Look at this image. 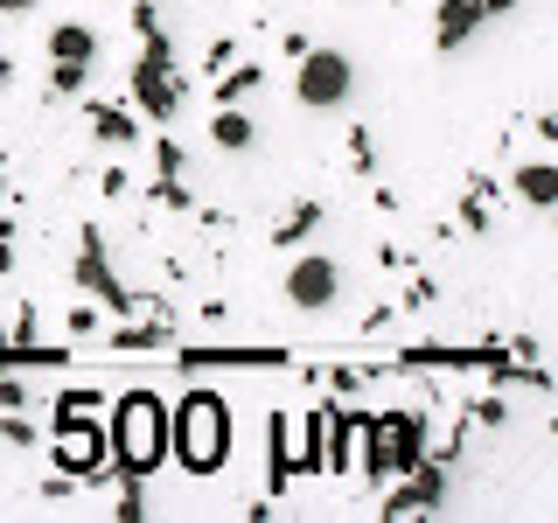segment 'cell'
Listing matches in <instances>:
<instances>
[{
	"label": "cell",
	"mask_w": 558,
	"mask_h": 523,
	"mask_svg": "<svg viewBox=\"0 0 558 523\" xmlns=\"http://www.w3.org/2000/svg\"><path fill=\"white\" fill-rule=\"evenodd\" d=\"M391 314L398 307H371V314H363V336H384V328H391Z\"/></svg>",
	"instance_id": "obj_31"
},
{
	"label": "cell",
	"mask_w": 558,
	"mask_h": 523,
	"mask_svg": "<svg viewBox=\"0 0 558 523\" xmlns=\"http://www.w3.org/2000/svg\"><path fill=\"white\" fill-rule=\"evenodd\" d=\"M84 126H92V139H105V147H140V112H133V105L92 98V105H84Z\"/></svg>",
	"instance_id": "obj_13"
},
{
	"label": "cell",
	"mask_w": 558,
	"mask_h": 523,
	"mask_svg": "<svg viewBox=\"0 0 558 523\" xmlns=\"http://www.w3.org/2000/svg\"><path fill=\"white\" fill-rule=\"evenodd\" d=\"M209 84H217V92H209L217 105H244V98L258 92V84H266V63H231V70H217Z\"/></svg>",
	"instance_id": "obj_17"
},
{
	"label": "cell",
	"mask_w": 558,
	"mask_h": 523,
	"mask_svg": "<svg viewBox=\"0 0 558 523\" xmlns=\"http://www.w3.org/2000/svg\"><path fill=\"white\" fill-rule=\"evenodd\" d=\"M8 84H14V57H0V92H8Z\"/></svg>",
	"instance_id": "obj_33"
},
{
	"label": "cell",
	"mask_w": 558,
	"mask_h": 523,
	"mask_svg": "<svg viewBox=\"0 0 558 523\" xmlns=\"http://www.w3.org/2000/svg\"><path fill=\"white\" fill-rule=\"evenodd\" d=\"M70 279H77V293H84V301L112 307V321L140 314V293H133L126 279L112 272V258H105V231H98V223H84V231H77V266H70Z\"/></svg>",
	"instance_id": "obj_4"
},
{
	"label": "cell",
	"mask_w": 558,
	"mask_h": 523,
	"mask_svg": "<svg viewBox=\"0 0 558 523\" xmlns=\"http://www.w3.org/2000/svg\"><path fill=\"white\" fill-rule=\"evenodd\" d=\"M349 168H356V174H377V139H371V126H349Z\"/></svg>",
	"instance_id": "obj_22"
},
{
	"label": "cell",
	"mask_w": 558,
	"mask_h": 523,
	"mask_svg": "<svg viewBox=\"0 0 558 523\" xmlns=\"http://www.w3.org/2000/svg\"><path fill=\"white\" fill-rule=\"evenodd\" d=\"M43 42H49V63H98L105 57V42H98L92 22H57Z\"/></svg>",
	"instance_id": "obj_14"
},
{
	"label": "cell",
	"mask_w": 558,
	"mask_h": 523,
	"mask_svg": "<svg viewBox=\"0 0 558 523\" xmlns=\"http://www.w3.org/2000/svg\"><path fill=\"white\" fill-rule=\"evenodd\" d=\"M147 203H161V209H196V196L182 188V174H154V182H147Z\"/></svg>",
	"instance_id": "obj_19"
},
{
	"label": "cell",
	"mask_w": 558,
	"mask_h": 523,
	"mask_svg": "<svg viewBox=\"0 0 558 523\" xmlns=\"http://www.w3.org/2000/svg\"><path fill=\"white\" fill-rule=\"evenodd\" d=\"M105 349H119V356H154V349H174V314H168V321H154V314H126V321L105 328Z\"/></svg>",
	"instance_id": "obj_10"
},
{
	"label": "cell",
	"mask_w": 558,
	"mask_h": 523,
	"mask_svg": "<svg viewBox=\"0 0 558 523\" xmlns=\"http://www.w3.org/2000/svg\"><path fill=\"white\" fill-rule=\"evenodd\" d=\"M307 426H314V475H349L356 467V412L342 405V398H322V405L307 412Z\"/></svg>",
	"instance_id": "obj_7"
},
{
	"label": "cell",
	"mask_w": 558,
	"mask_h": 523,
	"mask_svg": "<svg viewBox=\"0 0 558 523\" xmlns=\"http://www.w3.org/2000/svg\"><path fill=\"white\" fill-rule=\"evenodd\" d=\"M468 426H510V405H502V398H475V405H468Z\"/></svg>",
	"instance_id": "obj_25"
},
{
	"label": "cell",
	"mask_w": 558,
	"mask_h": 523,
	"mask_svg": "<svg viewBox=\"0 0 558 523\" xmlns=\"http://www.w3.org/2000/svg\"><path fill=\"white\" fill-rule=\"evenodd\" d=\"M328 223V203H293L287 217L272 223V252H301V244Z\"/></svg>",
	"instance_id": "obj_16"
},
{
	"label": "cell",
	"mask_w": 558,
	"mask_h": 523,
	"mask_svg": "<svg viewBox=\"0 0 558 523\" xmlns=\"http://www.w3.org/2000/svg\"><path fill=\"white\" fill-rule=\"evenodd\" d=\"M0 342H43V314L22 301V307H14V321L0 328Z\"/></svg>",
	"instance_id": "obj_21"
},
{
	"label": "cell",
	"mask_w": 558,
	"mask_h": 523,
	"mask_svg": "<svg viewBox=\"0 0 558 523\" xmlns=\"http://www.w3.org/2000/svg\"><path fill=\"white\" fill-rule=\"evenodd\" d=\"M168 453L189 467V475H217L231 461V405L217 391H189L182 405L168 412Z\"/></svg>",
	"instance_id": "obj_2"
},
{
	"label": "cell",
	"mask_w": 558,
	"mask_h": 523,
	"mask_svg": "<svg viewBox=\"0 0 558 523\" xmlns=\"http://www.w3.org/2000/svg\"><path fill=\"white\" fill-rule=\"evenodd\" d=\"M43 0H0V14H35Z\"/></svg>",
	"instance_id": "obj_32"
},
{
	"label": "cell",
	"mask_w": 558,
	"mask_h": 523,
	"mask_svg": "<svg viewBox=\"0 0 558 523\" xmlns=\"http://www.w3.org/2000/svg\"><path fill=\"white\" fill-rule=\"evenodd\" d=\"M238 49H244V35H217V42L203 49V70H209V77H217V70H231V63H238Z\"/></svg>",
	"instance_id": "obj_24"
},
{
	"label": "cell",
	"mask_w": 558,
	"mask_h": 523,
	"mask_svg": "<svg viewBox=\"0 0 558 523\" xmlns=\"http://www.w3.org/2000/svg\"><path fill=\"white\" fill-rule=\"evenodd\" d=\"M154 168H161V174H182V168H189V154L174 147V139H154Z\"/></svg>",
	"instance_id": "obj_27"
},
{
	"label": "cell",
	"mask_w": 558,
	"mask_h": 523,
	"mask_svg": "<svg viewBox=\"0 0 558 523\" xmlns=\"http://www.w3.org/2000/svg\"><path fill=\"white\" fill-rule=\"evenodd\" d=\"M356 98V57L336 42H307L293 57V105L301 112H342Z\"/></svg>",
	"instance_id": "obj_3"
},
{
	"label": "cell",
	"mask_w": 558,
	"mask_h": 523,
	"mask_svg": "<svg viewBox=\"0 0 558 523\" xmlns=\"http://www.w3.org/2000/svg\"><path fill=\"white\" fill-rule=\"evenodd\" d=\"M14 266H22V258H14V223H8V217H0V279H8Z\"/></svg>",
	"instance_id": "obj_28"
},
{
	"label": "cell",
	"mask_w": 558,
	"mask_h": 523,
	"mask_svg": "<svg viewBox=\"0 0 558 523\" xmlns=\"http://www.w3.org/2000/svg\"><path fill=\"white\" fill-rule=\"evenodd\" d=\"M453 223H461V231H488V196H475V188H468V196H461V217H453Z\"/></svg>",
	"instance_id": "obj_26"
},
{
	"label": "cell",
	"mask_w": 558,
	"mask_h": 523,
	"mask_svg": "<svg viewBox=\"0 0 558 523\" xmlns=\"http://www.w3.org/2000/svg\"><path fill=\"white\" fill-rule=\"evenodd\" d=\"M0 203H8V188H0Z\"/></svg>",
	"instance_id": "obj_34"
},
{
	"label": "cell",
	"mask_w": 558,
	"mask_h": 523,
	"mask_svg": "<svg viewBox=\"0 0 558 523\" xmlns=\"http://www.w3.org/2000/svg\"><path fill=\"white\" fill-rule=\"evenodd\" d=\"M196 321H203V328H223V321H231V307H223V301H203Z\"/></svg>",
	"instance_id": "obj_30"
},
{
	"label": "cell",
	"mask_w": 558,
	"mask_h": 523,
	"mask_svg": "<svg viewBox=\"0 0 558 523\" xmlns=\"http://www.w3.org/2000/svg\"><path fill=\"white\" fill-rule=\"evenodd\" d=\"M98 188H105V196H126L133 174H126V168H105V174H98Z\"/></svg>",
	"instance_id": "obj_29"
},
{
	"label": "cell",
	"mask_w": 558,
	"mask_h": 523,
	"mask_svg": "<svg viewBox=\"0 0 558 523\" xmlns=\"http://www.w3.org/2000/svg\"><path fill=\"white\" fill-rule=\"evenodd\" d=\"M105 440H112V461H105V467L147 482L154 467L168 461V405L154 391H126L112 405V418H105Z\"/></svg>",
	"instance_id": "obj_1"
},
{
	"label": "cell",
	"mask_w": 558,
	"mask_h": 523,
	"mask_svg": "<svg viewBox=\"0 0 558 523\" xmlns=\"http://www.w3.org/2000/svg\"><path fill=\"white\" fill-rule=\"evenodd\" d=\"M440 510H447V461L440 453H426L418 467H405V482H391L384 502H377L384 523L391 516H440Z\"/></svg>",
	"instance_id": "obj_8"
},
{
	"label": "cell",
	"mask_w": 558,
	"mask_h": 523,
	"mask_svg": "<svg viewBox=\"0 0 558 523\" xmlns=\"http://www.w3.org/2000/svg\"><path fill=\"white\" fill-rule=\"evenodd\" d=\"M189 370H279L287 349H182Z\"/></svg>",
	"instance_id": "obj_12"
},
{
	"label": "cell",
	"mask_w": 558,
	"mask_h": 523,
	"mask_svg": "<svg viewBox=\"0 0 558 523\" xmlns=\"http://www.w3.org/2000/svg\"><path fill=\"white\" fill-rule=\"evenodd\" d=\"M49 461L63 467V475L77 482H98L105 461H112V440H105V418L84 412V418H57V433H49Z\"/></svg>",
	"instance_id": "obj_5"
},
{
	"label": "cell",
	"mask_w": 558,
	"mask_h": 523,
	"mask_svg": "<svg viewBox=\"0 0 558 523\" xmlns=\"http://www.w3.org/2000/svg\"><path fill=\"white\" fill-rule=\"evenodd\" d=\"M523 0H440L433 8V49L453 57V49H468L488 22H502V14H517Z\"/></svg>",
	"instance_id": "obj_9"
},
{
	"label": "cell",
	"mask_w": 558,
	"mask_h": 523,
	"mask_svg": "<svg viewBox=\"0 0 558 523\" xmlns=\"http://www.w3.org/2000/svg\"><path fill=\"white\" fill-rule=\"evenodd\" d=\"M342 287H349V272L336 266L328 252H293V266H287V279H279V293H287V307H301V314H328L342 301Z\"/></svg>",
	"instance_id": "obj_6"
},
{
	"label": "cell",
	"mask_w": 558,
	"mask_h": 523,
	"mask_svg": "<svg viewBox=\"0 0 558 523\" xmlns=\"http://www.w3.org/2000/svg\"><path fill=\"white\" fill-rule=\"evenodd\" d=\"M92 70L98 63H49V105H63V98H84V84H92Z\"/></svg>",
	"instance_id": "obj_18"
},
{
	"label": "cell",
	"mask_w": 558,
	"mask_h": 523,
	"mask_svg": "<svg viewBox=\"0 0 558 523\" xmlns=\"http://www.w3.org/2000/svg\"><path fill=\"white\" fill-rule=\"evenodd\" d=\"M63 328H70V342H92L98 328H105V314H98V301H84V307H70L63 314Z\"/></svg>",
	"instance_id": "obj_23"
},
{
	"label": "cell",
	"mask_w": 558,
	"mask_h": 523,
	"mask_svg": "<svg viewBox=\"0 0 558 523\" xmlns=\"http://www.w3.org/2000/svg\"><path fill=\"white\" fill-rule=\"evenodd\" d=\"M209 147H223V154H252V147H258L252 112H244V105H217V112H209Z\"/></svg>",
	"instance_id": "obj_15"
},
{
	"label": "cell",
	"mask_w": 558,
	"mask_h": 523,
	"mask_svg": "<svg viewBox=\"0 0 558 523\" xmlns=\"http://www.w3.org/2000/svg\"><path fill=\"white\" fill-rule=\"evenodd\" d=\"M510 196L523 209H537V217H551L558 209V161H517L510 168Z\"/></svg>",
	"instance_id": "obj_11"
},
{
	"label": "cell",
	"mask_w": 558,
	"mask_h": 523,
	"mask_svg": "<svg viewBox=\"0 0 558 523\" xmlns=\"http://www.w3.org/2000/svg\"><path fill=\"white\" fill-rule=\"evenodd\" d=\"M119 523H140L147 516V496H140V475H119V502H112Z\"/></svg>",
	"instance_id": "obj_20"
}]
</instances>
